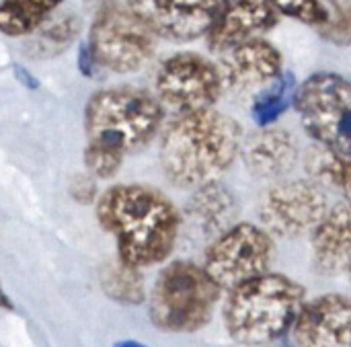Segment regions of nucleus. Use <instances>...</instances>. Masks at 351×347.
<instances>
[{
  "label": "nucleus",
  "instance_id": "1",
  "mask_svg": "<svg viewBox=\"0 0 351 347\" xmlns=\"http://www.w3.org/2000/svg\"><path fill=\"white\" fill-rule=\"evenodd\" d=\"M165 105L148 91L109 86L90 95L84 107V165L95 179H113L128 154L140 152L160 132Z\"/></svg>",
  "mask_w": 351,
  "mask_h": 347
},
{
  "label": "nucleus",
  "instance_id": "2",
  "mask_svg": "<svg viewBox=\"0 0 351 347\" xmlns=\"http://www.w3.org/2000/svg\"><path fill=\"white\" fill-rule=\"evenodd\" d=\"M95 214L101 228L115 239L119 259L140 270L162 263L179 241L181 214L156 187L113 185L99 195Z\"/></svg>",
  "mask_w": 351,
  "mask_h": 347
},
{
  "label": "nucleus",
  "instance_id": "3",
  "mask_svg": "<svg viewBox=\"0 0 351 347\" xmlns=\"http://www.w3.org/2000/svg\"><path fill=\"white\" fill-rule=\"evenodd\" d=\"M241 148V125L212 107L179 115L162 138L160 167L173 185L197 189L218 181L232 167Z\"/></svg>",
  "mask_w": 351,
  "mask_h": 347
},
{
  "label": "nucleus",
  "instance_id": "4",
  "mask_svg": "<svg viewBox=\"0 0 351 347\" xmlns=\"http://www.w3.org/2000/svg\"><path fill=\"white\" fill-rule=\"evenodd\" d=\"M304 304L306 290L298 282L282 274H265L228 292L224 325L241 346H267L294 329Z\"/></svg>",
  "mask_w": 351,
  "mask_h": 347
},
{
  "label": "nucleus",
  "instance_id": "5",
  "mask_svg": "<svg viewBox=\"0 0 351 347\" xmlns=\"http://www.w3.org/2000/svg\"><path fill=\"white\" fill-rule=\"evenodd\" d=\"M222 288L191 261H173L156 278L148 313L154 327L167 333L204 329L220 300Z\"/></svg>",
  "mask_w": 351,
  "mask_h": 347
},
{
  "label": "nucleus",
  "instance_id": "6",
  "mask_svg": "<svg viewBox=\"0 0 351 347\" xmlns=\"http://www.w3.org/2000/svg\"><path fill=\"white\" fill-rule=\"evenodd\" d=\"M292 105L315 144L351 156V78L317 72L294 91Z\"/></svg>",
  "mask_w": 351,
  "mask_h": 347
},
{
  "label": "nucleus",
  "instance_id": "7",
  "mask_svg": "<svg viewBox=\"0 0 351 347\" xmlns=\"http://www.w3.org/2000/svg\"><path fill=\"white\" fill-rule=\"evenodd\" d=\"M154 37L128 6L107 0L95 10L86 43L99 68L115 74H132L152 60L156 49Z\"/></svg>",
  "mask_w": 351,
  "mask_h": 347
},
{
  "label": "nucleus",
  "instance_id": "8",
  "mask_svg": "<svg viewBox=\"0 0 351 347\" xmlns=\"http://www.w3.org/2000/svg\"><path fill=\"white\" fill-rule=\"evenodd\" d=\"M274 263L271 235L257 224L239 222L216 237L204 257V270L222 288H234L269 274Z\"/></svg>",
  "mask_w": 351,
  "mask_h": 347
},
{
  "label": "nucleus",
  "instance_id": "9",
  "mask_svg": "<svg viewBox=\"0 0 351 347\" xmlns=\"http://www.w3.org/2000/svg\"><path fill=\"white\" fill-rule=\"evenodd\" d=\"M224 88L222 68L193 51L167 58L156 72V95L160 103L179 115L212 109Z\"/></svg>",
  "mask_w": 351,
  "mask_h": 347
},
{
  "label": "nucleus",
  "instance_id": "10",
  "mask_svg": "<svg viewBox=\"0 0 351 347\" xmlns=\"http://www.w3.org/2000/svg\"><path fill=\"white\" fill-rule=\"evenodd\" d=\"M329 214L321 183L311 179L288 181L271 187L259 204L261 226L280 239L313 235Z\"/></svg>",
  "mask_w": 351,
  "mask_h": 347
},
{
  "label": "nucleus",
  "instance_id": "11",
  "mask_svg": "<svg viewBox=\"0 0 351 347\" xmlns=\"http://www.w3.org/2000/svg\"><path fill=\"white\" fill-rule=\"evenodd\" d=\"M226 0H128V8L156 35L175 43L208 37Z\"/></svg>",
  "mask_w": 351,
  "mask_h": 347
},
{
  "label": "nucleus",
  "instance_id": "12",
  "mask_svg": "<svg viewBox=\"0 0 351 347\" xmlns=\"http://www.w3.org/2000/svg\"><path fill=\"white\" fill-rule=\"evenodd\" d=\"M298 347H351V298L325 294L304 304L294 323Z\"/></svg>",
  "mask_w": 351,
  "mask_h": 347
},
{
  "label": "nucleus",
  "instance_id": "13",
  "mask_svg": "<svg viewBox=\"0 0 351 347\" xmlns=\"http://www.w3.org/2000/svg\"><path fill=\"white\" fill-rule=\"evenodd\" d=\"M280 21L278 8L269 0H232L226 2L212 31L208 45L214 51L228 53L239 45L271 31Z\"/></svg>",
  "mask_w": 351,
  "mask_h": 347
},
{
  "label": "nucleus",
  "instance_id": "14",
  "mask_svg": "<svg viewBox=\"0 0 351 347\" xmlns=\"http://www.w3.org/2000/svg\"><path fill=\"white\" fill-rule=\"evenodd\" d=\"M222 72L226 86L232 91H261L276 84L284 76V58L274 43L257 37L228 51Z\"/></svg>",
  "mask_w": 351,
  "mask_h": 347
},
{
  "label": "nucleus",
  "instance_id": "15",
  "mask_svg": "<svg viewBox=\"0 0 351 347\" xmlns=\"http://www.w3.org/2000/svg\"><path fill=\"white\" fill-rule=\"evenodd\" d=\"M313 265L325 276L351 272V200L339 202L313 232Z\"/></svg>",
  "mask_w": 351,
  "mask_h": 347
},
{
  "label": "nucleus",
  "instance_id": "16",
  "mask_svg": "<svg viewBox=\"0 0 351 347\" xmlns=\"http://www.w3.org/2000/svg\"><path fill=\"white\" fill-rule=\"evenodd\" d=\"M241 156L245 167L261 179H280L288 175L298 158L292 134L284 128H261L243 140Z\"/></svg>",
  "mask_w": 351,
  "mask_h": 347
},
{
  "label": "nucleus",
  "instance_id": "17",
  "mask_svg": "<svg viewBox=\"0 0 351 347\" xmlns=\"http://www.w3.org/2000/svg\"><path fill=\"white\" fill-rule=\"evenodd\" d=\"M187 216L206 237L216 239L237 224L239 204L228 187L214 181L193 189L187 202Z\"/></svg>",
  "mask_w": 351,
  "mask_h": 347
},
{
  "label": "nucleus",
  "instance_id": "18",
  "mask_svg": "<svg viewBox=\"0 0 351 347\" xmlns=\"http://www.w3.org/2000/svg\"><path fill=\"white\" fill-rule=\"evenodd\" d=\"M64 0H2L0 2V31L6 37H29Z\"/></svg>",
  "mask_w": 351,
  "mask_h": 347
},
{
  "label": "nucleus",
  "instance_id": "19",
  "mask_svg": "<svg viewBox=\"0 0 351 347\" xmlns=\"http://www.w3.org/2000/svg\"><path fill=\"white\" fill-rule=\"evenodd\" d=\"M99 282L103 292L123 307H138L146 300V284L140 267H134L117 257V261L107 263L101 274Z\"/></svg>",
  "mask_w": 351,
  "mask_h": 347
},
{
  "label": "nucleus",
  "instance_id": "20",
  "mask_svg": "<svg viewBox=\"0 0 351 347\" xmlns=\"http://www.w3.org/2000/svg\"><path fill=\"white\" fill-rule=\"evenodd\" d=\"M304 167L317 183L329 185L351 200V156L331 152L317 144L308 150Z\"/></svg>",
  "mask_w": 351,
  "mask_h": 347
},
{
  "label": "nucleus",
  "instance_id": "21",
  "mask_svg": "<svg viewBox=\"0 0 351 347\" xmlns=\"http://www.w3.org/2000/svg\"><path fill=\"white\" fill-rule=\"evenodd\" d=\"M80 23L74 14L51 16L27 41V53L33 58H51L64 51L78 35Z\"/></svg>",
  "mask_w": 351,
  "mask_h": 347
},
{
  "label": "nucleus",
  "instance_id": "22",
  "mask_svg": "<svg viewBox=\"0 0 351 347\" xmlns=\"http://www.w3.org/2000/svg\"><path fill=\"white\" fill-rule=\"evenodd\" d=\"M290 91H292V76L286 74L271 88H267L263 95L255 99L251 107V115L259 128H269L288 109L290 99H294V95L290 97Z\"/></svg>",
  "mask_w": 351,
  "mask_h": 347
},
{
  "label": "nucleus",
  "instance_id": "23",
  "mask_svg": "<svg viewBox=\"0 0 351 347\" xmlns=\"http://www.w3.org/2000/svg\"><path fill=\"white\" fill-rule=\"evenodd\" d=\"M327 21L317 27L319 35L335 45H351V0H325Z\"/></svg>",
  "mask_w": 351,
  "mask_h": 347
},
{
  "label": "nucleus",
  "instance_id": "24",
  "mask_svg": "<svg viewBox=\"0 0 351 347\" xmlns=\"http://www.w3.org/2000/svg\"><path fill=\"white\" fill-rule=\"evenodd\" d=\"M280 14L296 19L300 23L319 27L327 21L325 0H269Z\"/></svg>",
  "mask_w": 351,
  "mask_h": 347
},
{
  "label": "nucleus",
  "instance_id": "25",
  "mask_svg": "<svg viewBox=\"0 0 351 347\" xmlns=\"http://www.w3.org/2000/svg\"><path fill=\"white\" fill-rule=\"evenodd\" d=\"M70 195L76 204L88 206V204H97L99 200V191H97V183L95 177L90 175H76L70 183Z\"/></svg>",
  "mask_w": 351,
  "mask_h": 347
},
{
  "label": "nucleus",
  "instance_id": "26",
  "mask_svg": "<svg viewBox=\"0 0 351 347\" xmlns=\"http://www.w3.org/2000/svg\"><path fill=\"white\" fill-rule=\"evenodd\" d=\"M97 68H99V64L95 62V58H93V51H90L88 43H82V45H80V49H78V70H80V74H82V76L93 78Z\"/></svg>",
  "mask_w": 351,
  "mask_h": 347
},
{
  "label": "nucleus",
  "instance_id": "27",
  "mask_svg": "<svg viewBox=\"0 0 351 347\" xmlns=\"http://www.w3.org/2000/svg\"><path fill=\"white\" fill-rule=\"evenodd\" d=\"M14 72H16V76H19L21 80H25V82H23L25 86H29V88H35V86H37V80H35V78H31V76H29V74H27L25 70L16 68Z\"/></svg>",
  "mask_w": 351,
  "mask_h": 347
},
{
  "label": "nucleus",
  "instance_id": "28",
  "mask_svg": "<svg viewBox=\"0 0 351 347\" xmlns=\"http://www.w3.org/2000/svg\"><path fill=\"white\" fill-rule=\"evenodd\" d=\"M113 347H148V346H144V344H140V342H134V339H121V342L113 344Z\"/></svg>",
  "mask_w": 351,
  "mask_h": 347
},
{
  "label": "nucleus",
  "instance_id": "29",
  "mask_svg": "<svg viewBox=\"0 0 351 347\" xmlns=\"http://www.w3.org/2000/svg\"><path fill=\"white\" fill-rule=\"evenodd\" d=\"M267 347H292L288 342H284V339H276V342H271V344H267Z\"/></svg>",
  "mask_w": 351,
  "mask_h": 347
},
{
  "label": "nucleus",
  "instance_id": "30",
  "mask_svg": "<svg viewBox=\"0 0 351 347\" xmlns=\"http://www.w3.org/2000/svg\"><path fill=\"white\" fill-rule=\"evenodd\" d=\"M350 278H351V272H350Z\"/></svg>",
  "mask_w": 351,
  "mask_h": 347
}]
</instances>
